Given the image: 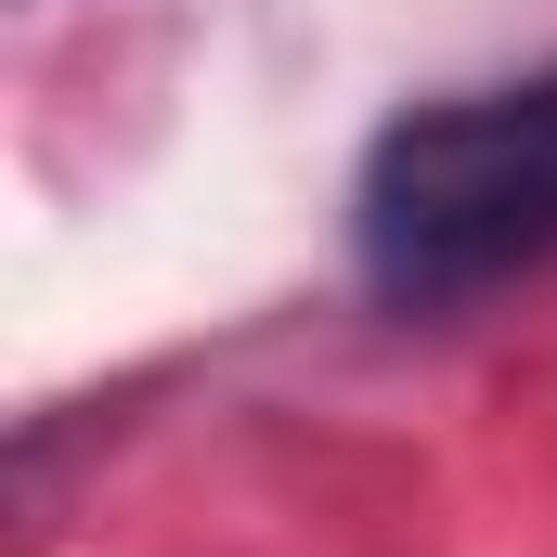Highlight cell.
Wrapping results in <instances>:
<instances>
[{
    "instance_id": "cell-1",
    "label": "cell",
    "mask_w": 557,
    "mask_h": 557,
    "mask_svg": "<svg viewBox=\"0 0 557 557\" xmlns=\"http://www.w3.org/2000/svg\"><path fill=\"white\" fill-rule=\"evenodd\" d=\"M350 260L403 311L557 273V65L403 104L350 169Z\"/></svg>"
}]
</instances>
